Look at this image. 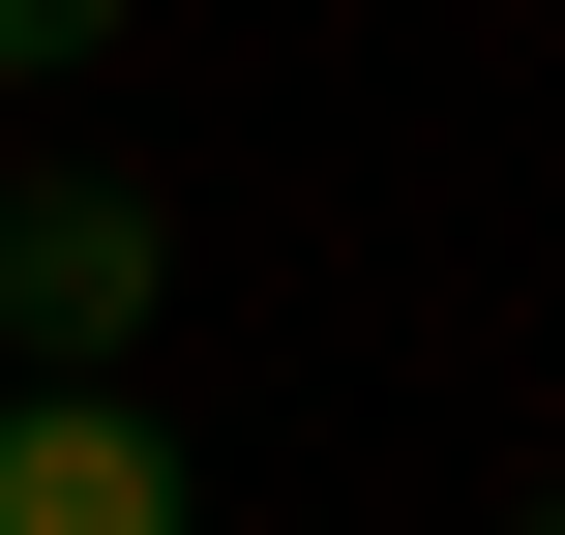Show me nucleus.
Instances as JSON below:
<instances>
[{
  "label": "nucleus",
  "instance_id": "1",
  "mask_svg": "<svg viewBox=\"0 0 565 535\" xmlns=\"http://www.w3.org/2000/svg\"><path fill=\"white\" fill-rule=\"evenodd\" d=\"M0 535H209V477H179V417L119 357H30L0 387Z\"/></svg>",
  "mask_w": 565,
  "mask_h": 535
},
{
  "label": "nucleus",
  "instance_id": "2",
  "mask_svg": "<svg viewBox=\"0 0 565 535\" xmlns=\"http://www.w3.org/2000/svg\"><path fill=\"white\" fill-rule=\"evenodd\" d=\"M149 268H179V208H149V179H30V208H0V357H119V328H149Z\"/></svg>",
  "mask_w": 565,
  "mask_h": 535
},
{
  "label": "nucleus",
  "instance_id": "3",
  "mask_svg": "<svg viewBox=\"0 0 565 535\" xmlns=\"http://www.w3.org/2000/svg\"><path fill=\"white\" fill-rule=\"evenodd\" d=\"M60 60H119V0H0V89H60Z\"/></svg>",
  "mask_w": 565,
  "mask_h": 535
},
{
  "label": "nucleus",
  "instance_id": "4",
  "mask_svg": "<svg viewBox=\"0 0 565 535\" xmlns=\"http://www.w3.org/2000/svg\"><path fill=\"white\" fill-rule=\"evenodd\" d=\"M507 535H565V477H536V506H507Z\"/></svg>",
  "mask_w": 565,
  "mask_h": 535
}]
</instances>
